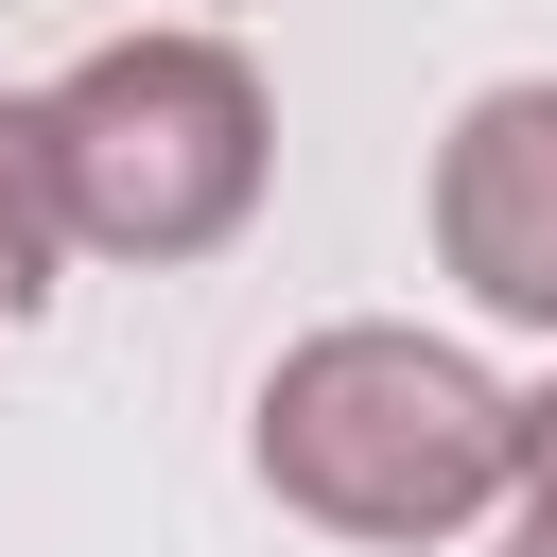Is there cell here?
Instances as JSON below:
<instances>
[{"mask_svg":"<svg viewBox=\"0 0 557 557\" xmlns=\"http://www.w3.org/2000/svg\"><path fill=\"white\" fill-rule=\"evenodd\" d=\"M244 470L278 487V522L366 540V557H418V540H470V522L522 487V400H505L453 331L331 313V331H296V348L261 366Z\"/></svg>","mask_w":557,"mask_h":557,"instance_id":"6da1fadb","label":"cell"},{"mask_svg":"<svg viewBox=\"0 0 557 557\" xmlns=\"http://www.w3.org/2000/svg\"><path fill=\"white\" fill-rule=\"evenodd\" d=\"M52 174H70V244L87 261H209L261 226V174H278V104L244 70V35L209 17H157V35H104L70 52L52 87Z\"/></svg>","mask_w":557,"mask_h":557,"instance_id":"7a4b0ae2","label":"cell"},{"mask_svg":"<svg viewBox=\"0 0 557 557\" xmlns=\"http://www.w3.org/2000/svg\"><path fill=\"white\" fill-rule=\"evenodd\" d=\"M435 278L505 331H557V70H505L435 139Z\"/></svg>","mask_w":557,"mask_h":557,"instance_id":"3957f363","label":"cell"},{"mask_svg":"<svg viewBox=\"0 0 557 557\" xmlns=\"http://www.w3.org/2000/svg\"><path fill=\"white\" fill-rule=\"evenodd\" d=\"M52 278H70V174H52V104H35V87H0V331H17V313H52Z\"/></svg>","mask_w":557,"mask_h":557,"instance_id":"277c9868","label":"cell"},{"mask_svg":"<svg viewBox=\"0 0 557 557\" xmlns=\"http://www.w3.org/2000/svg\"><path fill=\"white\" fill-rule=\"evenodd\" d=\"M522 522H557V383H522V487H505Z\"/></svg>","mask_w":557,"mask_h":557,"instance_id":"5b68a950","label":"cell"},{"mask_svg":"<svg viewBox=\"0 0 557 557\" xmlns=\"http://www.w3.org/2000/svg\"><path fill=\"white\" fill-rule=\"evenodd\" d=\"M505 557H557V522H505Z\"/></svg>","mask_w":557,"mask_h":557,"instance_id":"8992f818","label":"cell"}]
</instances>
